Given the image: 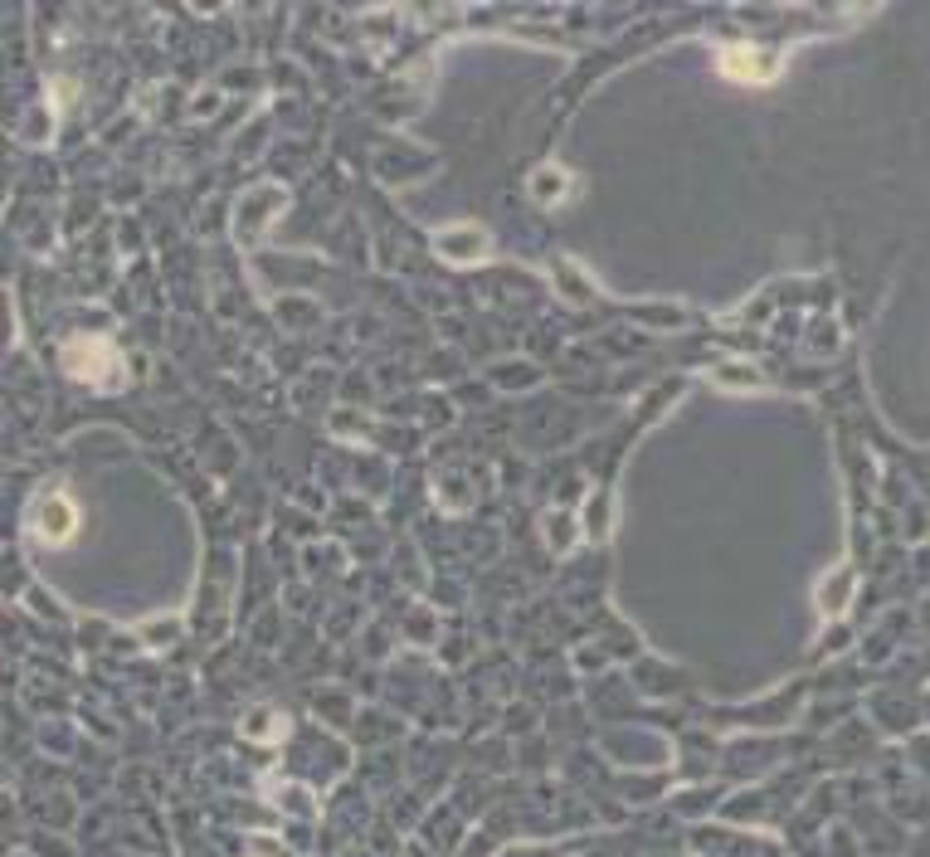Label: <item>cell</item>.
I'll return each instance as SVG.
<instances>
[{
  "label": "cell",
  "instance_id": "cell-2",
  "mask_svg": "<svg viewBox=\"0 0 930 857\" xmlns=\"http://www.w3.org/2000/svg\"><path fill=\"white\" fill-rule=\"evenodd\" d=\"M78 531V507L64 497V492H44L30 507V536L44 541V546H64Z\"/></svg>",
  "mask_w": 930,
  "mask_h": 857
},
{
  "label": "cell",
  "instance_id": "cell-6",
  "mask_svg": "<svg viewBox=\"0 0 930 857\" xmlns=\"http://www.w3.org/2000/svg\"><path fill=\"white\" fill-rule=\"evenodd\" d=\"M711 380H716V385H731V390H736V385H741V390H760V385H765V375L750 371V366H716Z\"/></svg>",
  "mask_w": 930,
  "mask_h": 857
},
{
  "label": "cell",
  "instance_id": "cell-4",
  "mask_svg": "<svg viewBox=\"0 0 930 857\" xmlns=\"http://www.w3.org/2000/svg\"><path fill=\"white\" fill-rule=\"evenodd\" d=\"M434 249H439L444 259H453V263H478V259L492 254L487 229H478V224H453V229H444V234L434 239Z\"/></svg>",
  "mask_w": 930,
  "mask_h": 857
},
{
  "label": "cell",
  "instance_id": "cell-3",
  "mask_svg": "<svg viewBox=\"0 0 930 857\" xmlns=\"http://www.w3.org/2000/svg\"><path fill=\"white\" fill-rule=\"evenodd\" d=\"M721 69L736 83H770L780 74V54L755 49V44H731V49H721Z\"/></svg>",
  "mask_w": 930,
  "mask_h": 857
},
{
  "label": "cell",
  "instance_id": "cell-1",
  "mask_svg": "<svg viewBox=\"0 0 930 857\" xmlns=\"http://www.w3.org/2000/svg\"><path fill=\"white\" fill-rule=\"evenodd\" d=\"M64 366L83 385H112V380H122V356H117V346H112L108 336H74L64 346Z\"/></svg>",
  "mask_w": 930,
  "mask_h": 857
},
{
  "label": "cell",
  "instance_id": "cell-7",
  "mask_svg": "<svg viewBox=\"0 0 930 857\" xmlns=\"http://www.w3.org/2000/svg\"><path fill=\"white\" fill-rule=\"evenodd\" d=\"M853 580V570L848 565H838L833 575H828V585H823V595H819V604H823V614H838L843 609V585Z\"/></svg>",
  "mask_w": 930,
  "mask_h": 857
},
{
  "label": "cell",
  "instance_id": "cell-5",
  "mask_svg": "<svg viewBox=\"0 0 930 857\" xmlns=\"http://www.w3.org/2000/svg\"><path fill=\"white\" fill-rule=\"evenodd\" d=\"M565 190H570V176H565L560 166H541V171L531 176V195H536V200H546V205H560V200H565Z\"/></svg>",
  "mask_w": 930,
  "mask_h": 857
},
{
  "label": "cell",
  "instance_id": "cell-8",
  "mask_svg": "<svg viewBox=\"0 0 930 857\" xmlns=\"http://www.w3.org/2000/svg\"><path fill=\"white\" fill-rule=\"evenodd\" d=\"M546 531H551V546H556V551H570V541H575L570 512H551V517H546Z\"/></svg>",
  "mask_w": 930,
  "mask_h": 857
}]
</instances>
